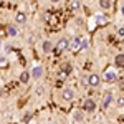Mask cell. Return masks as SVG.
<instances>
[{
    "label": "cell",
    "instance_id": "cell-1",
    "mask_svg": "<svg viewBox=\"0 0 124 124\" xmlns=\"http://www.w3.org/2000/svg\"><path fill=\"white\" fill-rule=\"evenodd\" d=\"M70 43H71V41H70L68 38H61V40H58L56 45H55V50H53V51H55L56 55H60V53H63L65 50H68V48H70Z\"/></svg>",
    "mask_w": 124,
    "mask_h": 124
},
{
    "label": "cell",
    "instance_id": "cell-2",
    "mask_svg": "<svg viewBox=\"0 0 124 124\" xmlns=\"http://www.w3.org/2000/svg\"><path fill=\"white\" fill-rule=\"evenodd\" d=\"M81 109H83L85 113H93V111L96 109V101L93 99V98H86L83 106H81Z\"/></svg>",
    "mask_w": 124,
    "mask_h": 124
},
{
    "label": "cell",
    "instance_id": "cell-3",
    "mask_svg": "<svg viewBox=\"0 0 124 124\" xmlns=\"http://www.w3.org/2000/svg\"><path fill=\"white\" fill-rule=\"evenodd\" d=\"M101 85V76L98 75V73H91L89 76H88V86H93V88H96V86Z\"/></svg>",
    "mask_w": 124,
    "mask_h": 124
},
{
    "label": "cell",
    "instance_id": "cell-4",
    "mask_svg": "<svg viewBox=\"0 0 124 124\" xmlns=\"http://www.w3.org/2000/svg\"><path fill=\"white\" fill-rule=\"evenodd\" d=\"M116 79H117V75H116L114 70H106V73H104V81H108V83H114Z\"/></svg>",
    "mask_w": 124,
    "mask_h": 124
},
{
    "label": "cell",
    "instance_id": "cell-5",
    "mask_svg": "<svg viewBox=\"0 0 124 124\" xmlns=\"http://www.w3.org/2000/svg\"><path fill=\"white\" fill-rule=\"evenodd\" d=\"M41 76H43V66H41V65H37V66H33V70H31V78H35V79H40Z\"/></svg>",
    "mask_w": 124,
    "mask_h": 124
},
{
    "label": "cell",
    "instance_id": "cell-6",
    "mask_svg": "<svg viewBox=\"0 0 124 124\" xmlns=\"http://www.w3.org/2000/svg\"><path fill=\"white\" fill-rule=\"evenodd\" d=\"M83 40L79 38V37H76V38H73L71 40V43H70V50H79V48H83V43H81Z\"/></svg>",
    "mask_w": 124,
    "mask_h": 124
},
{
    "label": "cell",
    "instance_id": "cell-7",
    "mask_svg": "<svg viewBox=\"0 0 124 124\" xmlns=\"http://www.w3.org/2000/svg\"><path fill=\"white\" fill-rule=\"evenodd\" d=\"M55 50V45L50 41V40H45L43 43H41V51L43 53H50V51H53Z\"/></svg>",
    "mask_w": 124,
    "mask_h": 124
},
{
    "label": "cell",
    "instance_id": "cell-8",
    "mask_svg": "<svg viewBox=\"0 0 124 124\" xmlns=\"http://www.w3.org/2000/svg\"><path fill=\"white\" fill-rule=\"evenodd\" d=\"M60 71H61L63 75H70V73L73 71V65H71V63H68V61H65V63H61Z\"/></svg>",
    "mask_w": 124,
    "mask_h": 124
},
{
    "label": "cell",
    "instance_id": "cell-9",
    "mask_svg": "<svg viewBox=\"0 0 124 124\" xmlns=\"http://www.w3.org/2000/svg\"><path fill=\"white\" fill-rule=\"evenodd\" d=\"M73 98H75V91H73L71 88H65V89H63V99L71 101Z\"/></svg>",
    "mask_w": 124,
    "mask_h": 124
},
{
    "label": "cell",
    "instance_id": "cell-10",
    "mask_svg": "<svg viewBox=\"0 0 124 124\" xmlns=\"http://www.w3.org/2000/svg\"><path fill=\"white\" fill-rule=\"evenodd\" d=\"M30 78H31V71H28V70H23V71L20 73V81H22V83H28Z\"/></svg>",
    "mask_w": 124,
    "mask_h": 124
},
{
    "label": "cell",
    "instance_id": "cell-11",
    "mask_svg": "<svg viewBox=\"0 0 124 124\" xmlns=\"http://www.w3.org/2000/svg\"><path fill=\"white\" fill-rule=\"evenodd\" d=\"M114 65L117 68H124V53H119V55H116L114 58Z\"/></svg>",
    "mask_w": 124,
    "mask_h": 124
},
{
    "label": "cell",
    "instance_id": "cell-12",
    "mask_svg": "<svg viewBox=\"0 0 124 124\" xmlns=\"http://www.w3.org/2000/svg\"><path fill=\"white\" fill-rule=\"evenodd\" d=\"M111 101H113V93H108L104 96V99H103V109H108L109 104H111Z\"/></svg>",
    "mask_w": 124,
    "mask_h": 124
},
{
    "label": "cell",
    "instance_id": "cell-13",
    "mask_svg": "<svg viewBox=\"0 0 124 124\" xmlns=\"http://www.w3.org/2000/svg\"><path fill=\"white\" fill-rule=\"evenodd\" d=\"M15 22H17V23H25V22H27V13L18 12V13L15 15Z\"/></svg>",
    "mask_w": 124,
    "mask_h": 124
},
{
    "label": "cell",
    "instance_id": "cell-14",
    "mask_svg": "<svg viewBox=\"0 0 124 124\" xmlns=\"http://www.w3.org/2000/svg\"><path fill=\"white\" fill-rule=\"evenodd\" d=\"M83 113H85L83 109H81V111H79V109H78V111H75V114H73L75 123H81V121H83V117H85V114H83Z\"/></svg>",
    "mask_w": 124,
    "mask_h": 124
},
{
    "label": "cell",
    "instance_id": "cell-15",
    "mask_svg": "<svg viewBox=\"0 0 124 124\" xmlns=\"http://www.w3.org/2000/svg\"><path fill=\"white\" fill-rule=\"evenodd\" d=\"M7 33H8V37H17L18 31H17V28H15L13 25H8V27H7Z\"/></svg>",
    "mask_w": 124,
    "mask_h": 124
},
{
    "label": "cell",
    "instance_id": "cell-16",
    "mask_svg": "<svg viewBox=\"0 0 124 124\" xmlns=\"http://www.w3.org/2000/svg\"><path fill=\"white\" fill-rule=\"evenodd\" d=\"M111 5H113V3H111L109 0H101V2H99V7L104 8V10H109V8H111Z\"/></svg>",
    "mask_w": 124,
    "mask_h": 124
},
{
    "label": "cell",
    "instance_id": "cell-17",
    "mask_svg": "<svg viewBox=\"0 0 124 124\" xmlns=\"http://www.w3.org/2000/svg\"><path fill=\"white\" fill-rule=\"evenodd\" d=\"M108 22V17L106 15H103V13H98L96 15V23H106Z\"/></svg>",
    "mask_w": 124,
    "mask_h": 124
},
{
    "label": "cell",
    "instance_id": "cell-18",
    "mask_svg": "<svg viewBox=\"0 0 124 124\" xmlns=\"http://www.w3.org/2000/svg\"><path fill=\"white\" fill-rule=\"evenodd\" d=\"M35 94L37 96H43L45 94V88H43V86H37V88H35Z\"/></svg>",
    "mask_w": 124,
    "mask_h": 124
},
{
    "label": "cell",
    "instance_id": "cell-19",
    "mask_svg": "<svg viewBox=\"0 0 124 124\" xmlns=\"http://www.w3.org/2000/svg\"><path fill=\"white\" fill-rule=\"evenodd\" d=\"M71 8H73V10L81 8V3H79V2H71Z\"/></svg>",
    "mask_w": 124,
    "mask_h": 124
},
{
    "label": "cell",
    "instance_id": "cell-20",
    "mask_svg": "<svg viewBox=\"0 0 124 124\" xmlns=\"http://www.w3.org/2000/svg\"><path fill=\"white\" fill-rule=\"evenodd\" d=\"M30 119H31V113H25V116H23V121H25V123H28Z\"/></svg>",
    "mask_w": 124,
    "mask_h": 124
},
{
    "label": "cell",
    "instance_id": "cell-21",
    "mask_svg": "<svg viewBox=\"0 0 124 124\" xmlns=\"http://www.w3.org/2000/svg\"><path fill=\"white\" fill-rule=\"evenodd\" d=\"M5 65H7V58L2 56V58H0V66H5Z\"/></svg>",
    "mask_w": 124,
    "mask_h": 124
},
{
    "label": "cell",
    "instance_id": "cell-22",
    "mask_svg": "<svg viewBox=\"0 0 124 124\" xmlns=\"http://www.w3.org/2000/svg\"><path fill=\"white\" fill-rule=\"evenodd\" d=\"M117 35H119V37H124V27H121V28L117 30Z\"/></svg>",
    "mask_w": 124,
    "mask_h": 124
},
{
    "label": "cell",
    "instance_id": "cell-23",
    "mask_svg": "<svg viewBox=\"0 0 124 124\" xmlns=\"http://www.w3.org/2000/svg\"><path fill=\"white\" fill-rule=\"evenodd\" d=\"M117 104H119V108L124 106V98H119V99H117Z\"/></svg>",
    "mask_w": 124,
    "mask_h": 124
},
{
    "label": "cell",
    "instance_id": "cell-24",
    "mask_svg": "<svg viewBox=\"0 0 124 124\" xmlns=\"http://www.w3.org/2000/svg\"><path fill=\"white\" fill-rule=\"evenodd\" d=\"M121 15H123V17H124V3H123V5H121Z\"/></svg>",
    "mask_w": 124,
    "mask_h": 124
},
{
    "label": "cell",
    "instance_id": "cell-25",
    "mask_svg": "<svg viewBox=\"0 0 124 124\" xmlns=\"http://www.w3.org/2000/svg\"><path fill=\"white\" fill-rule=\"evenodd\" d=\"M0 48H2V40H0Z\"/></svg>",
    "mask_w": 124,
    "mask_h": 124
},
{
    "label": "cell",
    "instance_id": "cell-26",
    "mask_svg": "<svg viewBox=\"0 0 124 124\" xmlns=\"http://www.w3.org/2000/svg\"><path fill=\"white\" fill-rule=\"evenodd\" d=\"M48 124H56V123H48Z\"/></svg>",
    "mask_w": 124,
    "mask_h": 124
}]
</instances>
